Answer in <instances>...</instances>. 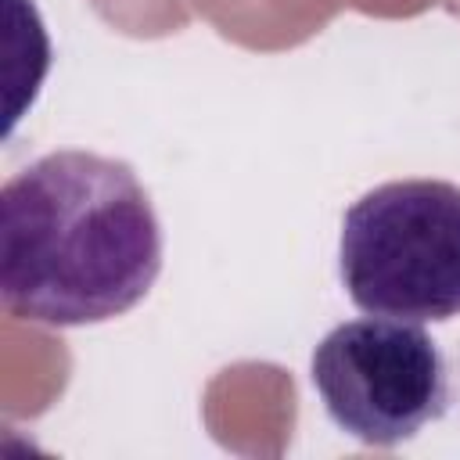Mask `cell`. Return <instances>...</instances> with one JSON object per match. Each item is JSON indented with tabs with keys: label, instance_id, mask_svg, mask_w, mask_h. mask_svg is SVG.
Here are the masks:
<instances>
[{
	"label": "cell",
	"instance_id": "6da1fadb",
	"mask_svg": "<svg viewBox=\"0 0 460 460\" xmlns=\"http://www.w3.org/2000/svg\"><path fill=\"white\" fill-rule=\"evenodd\" d=\"M162 223L133 165L54 151L0 194V298L18 320L86 327L129 313L162 273Z\"/></svg>",
	"mask_w": 460,
	"mask_h": 460
},
{
	"label": "cell",
	"instance_id": "3957f363",
	"mask_svg": "<svg viewBox=\"0 0 460 460\" xmlns=\"http://www.w3.org/2000/svg\"><path fill=\"white\" fill-rule=\"evenodd\" d=\"M327 417L363 446H399L449 406V370L435 338L395 316L331 327L309 359Z\"/></svg>",
	"mask_w": 460,
	"mask_h": 460
},
{
	"label": "cell",
	"instance_id": "7a4b0ae2",
	"mask_svg": "<svg viewBox=\"0 0 460 460\" xmlns=\"http://www.w3.org/2000/svg\"><path fill=\"white\" fill-rule=\"evenodd\" d=\"M338 277L370 316H460V183L392 180L352 201L338 237Z\"/></svg>",
	"mask_w": 460,
	"mask_h": 460
}]
</instances>
